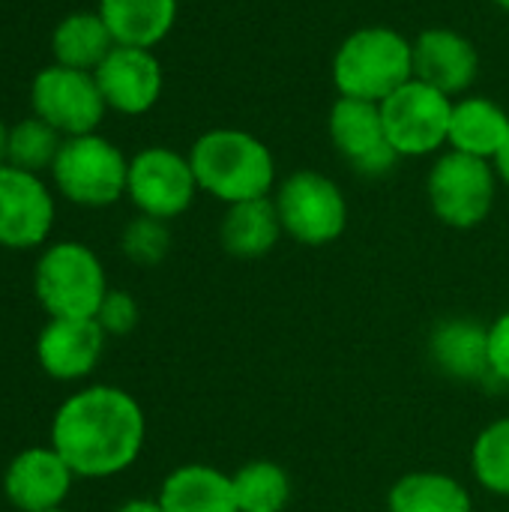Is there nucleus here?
Returning a JSON list of instances; mask_svg holds the SVG:
<instances>
[{"label": "nucleus", "instance_id": "nucleus-4", "mask_svg": "<svg viewBox=\"0 0 509 512\" xmlns=\"http://www.w3.org/2000/svg\"><path fill=\"white\" fill-rule=\"evenodd\" d=\"M111 291L102 258L81 240L42 246L33 267V294L48 318H96Z\"/></svg>", "mask_w": 509, "mask_h": 512}, {"label": "nucleus", "instance_id": "nucleus-32", "mask_svg": "<svg viewBox=\"0 0 509 512\" xmlns=\"http://www.w3.org/2000/svg\"><path fill=\"white\" fill-rule=\"evenodd\" d=\"M6 144H9V126L0 117V165H6Z\"/></svg>", "mask_w": 509, "mask_h": 512}, {"label": "nucleus", "instance_id": "nucleus-5", "mask_svg": "<svg viewBox=\"0 0 509 512\" xmlns=\"http://www.w3.org/2000/svg\"><path fill=\"white\" fill-rule=\"evenodd\" d=\"M51 186L75 207L102 210L126 198L129 156L105 135H75L66 138L54 165Z\"/></svg>", "mask_w": 509, "mask_h": 512}, {"label": "nucleus", "instance_id": "nucleus-20", "mask_svg": "<svg viewBox=\"0 0 509 512\" xmlns=\"http://www.w3.org/2000/svg\"><path fill=\"white\" fill-rule=\"evenodd\" d=\"M509 114L489 96L465 93L453 102L450 117V141L447 150H459L477 159H495L501 144L507 141Z\"/></svg>", "mask_w": 509, "mask_h": 512}, {"label": "nucleus", "instance_id": "nucleus-8", "mask_svg": "<svg viewBox=\"0 0 509 512\" xmlns=\"http://www.w3.org/2000/svg\"><path fill=\"white\" fill-rule=\"evenodd\" d=\"M453 102V96L420 78H411L396 93H390L381 102V120L396 156L423 159L441 153L450 141Z\"/></svg>", "mask_w": 509, "mask_h": 512}, {"label": "nucleus", "instance_id": "nucleus-23", "mask_svg": "<svg viewBox=\"0 0 509 512\" xmlns=\"http://www.w3.org/2000/svg\"><path fill=\"white\" fill-rule=\"evenodd\" d=\"M387 512H474V498L444 471H408L390 486Z\"/></svg>", "mask_w": 509, "mask_h": 512}, {"label": "nucleus", "instance_id": "nucleus-22", "mask_svg": "<svg viewBox=\"0 0 509 512\" xmlns=\"http://www.w3.org/2000/svg\"><path fill=\"white\" fill-rule=\"evenodd\" d=\"M114 36L96 9H75L63 15L51 30V57L60 66L96 72V66L111 54Z\"/></svg>", "mask_w": 509, "mask_h": 512}, {"label": "nucleus", "instance_id": "nucleus-27", "mask_svg": "<svg viewBox=\"0 0 509 512\" xmlns=\"http://www.w3.org/2000/svg\"><path fill=\"white\" fill-rule=\"evenodd\" d=\"M120 252L126 255V261L138 264V267H156L168 258L171 252V228L162 219L153 216H135L126 222L123 234H120Z\"/></svg>", "mask_w": 509, "mask_h": 512}, {"label": "nucleus", "instance_id": "nucleus-11", "mask_svg": "<svg viewBox=\"0 0 509 512\" xmlns=\"http://www.w3.org/2000/svg\"><path fill=\"white\" fill-rule=\"evenodd\" d=\"M57 219L54 186L42 174L0 165V246L27 252L48 246Z\"/></svg>", "mask_w": 509, "mask_h": 512}, {"label": "nucleus", "instance_id": "nucleus-10", "mask_svg": "<svg viewBox=\"0 0 509 512\" xmlns=\"http://www.w3.org/2000/svg\"><path fill=\"white\" fill-rule=\"evenodd\" d=\"M198 192L201 189L189 153L171 147H144L129 156L126 198L141 216L171 222L192 207Z\"/></svg>", "mask_w": 509, "mask_h": 512}, {"label": "nucleus", "instance_id": "nucleus-33", "mask_svg": "<svg viewBox=\"0 0 509 512\" xmlns=\"http://www.w3.org/2000/svg\"><path fill=\"white\" fill-rule=\"evenodd\" d=\"M492 3H495V6H498L501 12H507V15H509V0H492Z\"/></svg>", "mask_w": 509, "mask_h": 512}, {"label": "nucleus", "instance_id": "nucleus-16", "mask_svg": "<svg viewBox=\"0 0 509 512\" xmlns=\"http://www.w3.org/2000/svg\"><path fill=\"white\" fill-rule=\"evenodd\" d=\"M414 78L459 99L480 78V51L453 27H429L414 39Z\"/></svg>", "mask_w": 509, "mask_h": 512}, {"label": "nucleus", "instance_id": "nucleus-14", "mask_svg": "<svg viewBox=\"0 0 509 512\" xmlns=\"http://www.w3.org/2000/svg\"><path fill=\"white\" fill-rule=\"evenodd\" d=\"M75 480V471L51 444L27 447L9 459L3 471V495L18 512L57 510L66 504Z\"/></svg>", "mask_w": 509, "mask_h": 512}, {"label": "nucleus", "instance_id": "nucleus-26", "mask_svg": "<svg viewBox=\"0 0 509 512\" xmlns=\"http://www.w3.org/2000/svg\"><path fill=\"white\" fill-rule=\"evenodd\" d=\"M471 474L483 492L509 498V417H498L480 429L471 444Z\"/></svg>", "mask_w": 509, "mask_h": 512}, {"label": "nucleus", "instance_id": "nucleus-9", "mask_svg": "<svg viewBox=\"0 0 509 512\" xmlns=\"http://www.w3.org/2000/svg\"><path fill=\"white\" fill-rule=\"evenodd\" d=\"M30 114L42 117L63 138L99 132L108 105L93 72L60 63L42 66L30 81Z\"/></svg>", "mask_w": 509, "mask_h": 512}, {"label": "nucleus", "instance_id": "nucleus-34", "mask_svg": "<svg viewBox=\"0 0 509 512\" xmlns=\"http://www.w3.org/2000/svg\"><path fill=\"white\" fill-rule=\"evenodd\" d=\"M45 512H66L63 507H57V510H45Z\"/></svg>", "mask_w": 509, "mask_h": 512}, {"label": "nucleus", "instance_id": "nucleus-31", "mask_svg": "<svg viewBox=\"0 0 509 512\" xmlns=\"http://www.w3.org/2000/svg\"><path fill=\"white\" fill-rule=\"evenodd\" d=\"M114 512H165L159 507V501H144V498H135V501H126L120 504Z\"/></svg>", "mask_w": 509, "mask_h": 512}, {"label": "nucleus", "instance_id": "nucleus-1", "mask_svg": "<svg viewBox=\"0 0 509 512\" xmlns=\"http://www.w3.org/2000/svg\"><path fill=\"white\" fill-rule=\"evenodd\" d=\"M144 441V408L114 384H90L63 399L48 429V444L81 480H108L129 471Z\"/></svg>", "mask_w": 509, "mask_h": 512}, {"label": "nucleus", "instance_id": "nucleus-13", "mask_svg": "<svg viewBox=\"0 0 509 512\" xmlns=\"http://www.w3.org/2000/svg\"><path fill=\"white\" fill-rule=\"evenodd\" d=\"M96 84L108 111L123 117H141L156 108L165 87V72L153 48L114 45L96 66Z\"/></svg>", "mask_w": 509, "mask_h": 512}, {"label": "nucleus", "instance_id": "nucleus-35", "mask_svg": "<svg viewBox=\"0 0 509 512\" xmlns=\"http://www.w3.org/2000/svg\"><path fill=\"white\" fill-rule=\"evenodd\" d=\"M180 3H183V0H180Z\"/></svg>", "mask_w": 509, "mask_h": 512}, {"label": "nucleus", "instance_id": "nucleus-25", "mask_svg": "<svg viewBox=\"0 0 509 512\" xmlns=\"http://www.w3.org/2000/svg\"><path fill=\"white\" fill-rule=\"evenodd\" d=\"M63 141L66 138L54 126H48L36 114H27V117H21L18 123L9 126L6 162L21 168V171H33V174L51 171Z\"/></svg>", "mask_w": 509, "mask_h": 512}, {"label": "nucleus", "instance_id": "nucleus-19", "mask_svg": "<svg viewBox=\"0 0 509 512\" xmlns=\"http://www.w3.org/2000/svg\"><path fill=\"white\" fill-rule=\"evenodd\" d=\"M282 237L285 231H282L273 195L231 204L225 207L222 222H219V243L237 261H258L270 255Z\"/></svg>", "mask_w": 509, "mask_h": 512}, {"label": "nucleus", "instance_id": "nucleus-17", "mask_svg": "<svg viewBox=\"0 0 509 512\" xmlns=\"http://www.w3.org/2000/svg\"><path fill=\"white\" fill-rule=\"evenodd\" d=\"M435 369L453 381L489 378V327L474 318H444L429 336Z\"/></svg>", "mask_w": 509, "mask_h": 512}, {"label": "nucleus", "instance_id": "nucleus-12", "mask_svg": "<svg viewBox=\"0 0 509 512\" xmlns=\"http://www.w3.org/2000/svg\"><path fill=\"white\" fill-rule=\"evenodd\" d=\"M327 135L336 153L363 177H384L396 168L399 156L387 141L381 105L339 96L327 114Z\"/></svg>", "mask_w": 509, "mask_h": 512}, {"label": "nucleus", "instance_id": "nucleus-2", "mask_svg": "<svg viewBox=\"0 0 509 512\" xmlns=\"http://www.w3.org/2000/svg\"><path fill=\"white\" fill-rule=\"evenodd\" d=\"M198 189L225 207L270 198L276 189L273 150L246 129H207L189 147Z\"/></svg>", "mask_w": 509, "mask_h": 512}, {"label": "nucleus", "instance_id": "nucleus-28", "mask_svg": "<svg viewBox=\"0 0 509 512\" xmlns=\"http://www.w3.org/2000/svg\"><path fill=\"white\" fill-rule=\"evenodd\" d=\"M138 318H141L138 300L120 288H111L96 312V324L105 330V336H129L138 327Z\"/></svg>", "mask_w": 509, "mask_h": 512}, {"label": "nucleus", "instance_id": "nucleus-15", "mask_svg": "<svg viewBox=\"0 0 509 512\" xmlns=\"http://www.w3.org/2000/svg\"><path fill=\"white\" fill-rule=\"evenodd\" d=\"M105 339L96 318H48L36 336L39 369L60 384L84 381L96 372Z\"/></svg>", "mask_w": 509, "mask_h": 512}, {"label": "nucleus", "instance_id": "nucleus-7", "mask_svg": "<svg viewBox=\"0 0 509 512\" xmlns=\"http://www.w3.org/2000/svg\"><path fill=\"white\" fill-rule=\"evenodd\" d=\"M273 204L285 237L300 246H330L348 228V201L339 183L321 171L300 168L273 189Z\"/></svg>", "mask_w": 509, "mask_h": 512}, {"label": "nucleus", "instance_id": "nucleus-3", "mask_svg": "<svg viewBox=\"0 0 509 512\" xmlns=\"http://www.w3.org/2000/svg\"><path fill=\"white\" fill-rule=\"evenodd\" d=\"M330 75L339 96L381 105L414 78V42L384 24L360 27L339 42Z\"/></svg>", "mask_w": 509, "mask_h": 512}, {"label": "nucleus", "instance_id": "nucleus-29", "mask_svg": "<svg viewBox=\"0 0 509 512\" xmlns=\"http://www.w3.org/2000/svg\"><path fill=\"white\" fill-rule=\"evenodd\" d=\"M486 327H489V378L509 387V309Z\"/></svg>", "mask_w": 509, "mask_h": 512}, {"label": "nucleus", "instance_id": "nucleus-18", "mask_svg": "<svg viewBox=\"0 0 509 512\" xmlns=\"http://www.w3.org/2000/svg\"><path fill=\"white\" fill-rule=\"evenodd\" d=\"M156 501L165 512H240L231 474L204 462L174 468L162 480Z\"/></svg>", "mask_w": 509, "mask_h": 512}, {"label": "nucleus", "instance_id": "nucleus-30", "mask_svg": "<svg viewBox=\"0 0 509 512\" xmlns=\"http://www.w3.org/2000/svg\"><path fill=\"white\" fill-rule=\"evenodd\" d=\"M492 165H495V171H498V180L504 183L509 189V132H507V141L501 144V150H498V156L492 159Z\"/></svg>", "mask_w": 509, "mask_h": 512}, {"label": "nucleus", "instance_id": "nucleus-21", "mask_svg": "<svg viewBox=\"0 0 509 512\" xmlns=\"http://www.w3.org/2000/svg\"><path fill=\"white\" fill-rule=\"evenodd\" d=\"M180 0H99L96 12L117 45L156 48L177 21Z\"/></svg>", "mask_w": 509, "mask_h": 512}, {"label": "nucleus", "instance_id": "nucleus-24", "mask_svg": "<svg viewBox=\"0 0 509 512\" xmlns=\"http://www.w3.org/2000/svg\"><path fill=\"white\" fill-rule=\"evenodd\" d=\"M240 512H288L291 477L279 462L255 459L231 474Z\"/></svg>", "mask_w": 509, "mask_h": 512}, {"label": "nucleus", "instance_id": "nucleus-6", "mask_svg": "<svg viewBox=\"0 0 509 512\" xmlns=\"http://www.w3.org/2000/svg\"><path fill=\"white\" fill-rule=\"evenodd\" d=\"M498 171L489 159L444 150L429 168L426 198L438 222L456 231L483 225L498 198Z\"/></svg>", "mask_w": 509, "mask_h": 512}]
</instances>
